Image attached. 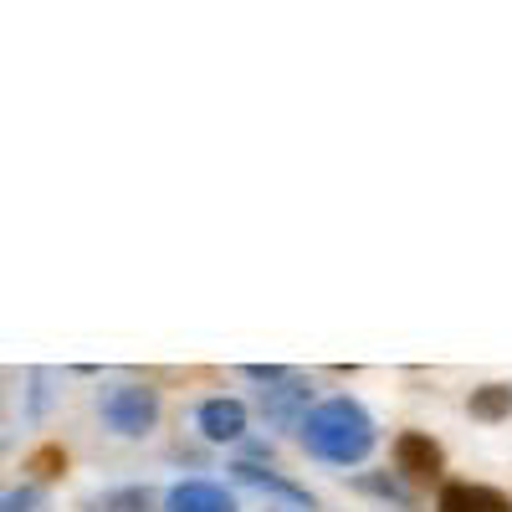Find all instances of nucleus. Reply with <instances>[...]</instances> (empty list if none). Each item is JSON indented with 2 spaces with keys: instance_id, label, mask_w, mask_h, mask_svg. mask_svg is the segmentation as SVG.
Listing matches in <instances>:
<instances>
[{
  "instance_id": "6",
  "label": "nucleus",
  "mask_w": 512,
  "mask_h": 512,
  "mask_svg": "<svg viewBox=\"0 0 512 512\" xmlns=\"http://www.w3.org/2000/svg\"><path fill=\"white\" fill-rule=\"evenodd\" d=\"M200 431L210 441H241L246 436V405L241 400H205L200 405Z\"/></svg>"
},
{
  "instance_id": "10",
  "label": "nucleus",
  "mask_w": 512,
  "mask_h": 512,
  "mask_svg": "<svg viewBox=\"0 0 512 512\" xmlns=\"http://www.w3.org/2000/svg\"><path fill=\"white\" fill-rule=\"evenodd\" d=\"M88 512H149V487H113L88 502Z\"/></svg>"
},
{
  "instance_id": "3",
  "label": "nucleus",
  "mask_w": 512,
  "mask_h": 512,
  "mask_svg": "<svg viewBox=\"0 0 512 512\" xmlns=\"http://www.w3.org/2000/svg\"><path fill=\"white\" fill-rule=\"evenodd\" d=\"M395 472H400L410 487H436L441 472H446V451H441L431 436L405 431V436H395Z\"/></svg>"
},
{
  "instance_id": "5",
  "label": "nucleus",
  "mask_w": 512,
  "mask_h": 512,
  "mask_svg": "<svg viewBox=\"0 0 512 512\" xmlns=\"http://www.w3.org/2000/svg\"><path fill=\"white\" fill-rule=\"evenodd\" d=\"M164 512H236V502L216 482H180V487H169Z\"/></svg>"
},
{
  "instance_id": "13",
  "label": "nucleus",
  "mask_w": 512,
  "mask_h": 512,
  "mask_svg": "<svg viewBox=\"0 0 512 512\" xmlns=\"http://www.w3.org/2000/svg\"><path fill=\"white\" fill-rule=\"evenodd\" d=\"M36 507H41V492H36V487L6 492V512H36Z\"/></svg>"
},
{
  "instance_id": "4",
  "label": "nucleus",
  "mask_w": 512,
  "mask_h": 512,
  "mask_svg": "<svg viewBox=\"0 0 512 512\" xmlns=\"http://www.w3.org/2000/svg\"><path fill=\"white\" fill-rule=\"evenodd\" d=\"M436 512H512V502L482 482H446L436 497Z\"/></svg>"
},
{
  "instance_id": "7",
  "label": "nucleus",
  "mask_w": 512,
  "mask_h": 512,
  "mask_svg": "<svg viewBox=\"0 0 512 512\" xmlns=\"http://www.w3.org/2000/svg\"><path fill=\"white\" fill-rule=\"evenodd\" d=\"M297 405H308V384L297 379V374H287L282 384L262 390V410H267L272 420H292V415H297ZM297 425H303V415H297Z\"/></svg>"
},
{
  "instance_id": "11",
  "label": "nucleus",
  "mask_w": 512,
  "mask_h": 512,
  "mask_svg": "<svg viewBox=\"0 0 512 512\" xmlns=\"http://www.w3.org/2000/svg\"><path fill=\"white\" fill-rule=\"evenodd\" d=\"M26 472H31L36 482H57V477L67 472V451H62V446H41V451H31V456H26Z\"/></svg>"
},
{
  "instance_id": "1",
  "label": "nucleus",
  "mask_w": 512,
  "mask_h": 512,
  "mask_svg": "<svg viewBox=\"0 0 512 512\" xmlns=\"http://www.w3.org/2000/svg\"><path fill=\"white\" fill-rule=\"evenodd\" d=\"M303 446L318 456V461H333V466H354L374 451V420L359 400H323L303 415L297 425Z\"/></svg>"
},
{
  "instance_id": "9",
  "label": "nucleus",
  "mask_w": 512,
  "mask_h": 512,
  "mask_svg": "<svg viewBox=\"0 0 512 512\" xmlns=\"http://www.w3.org/2000/svg\"><path fill=\"white\" fill-rule=\"evenodd\" d=\"M466 410H472V420H482V425L507 420L512 415V384H482V390H472Z\"/></svg>"
},
{
  "instance_id": "12",
  "label": "nucleus",
  "mask_w": 512,
  "mask_h": 512,
  "mask_svg": "<svg viewBox=\"0 0 512 512\" xmlns=\"http://www.w3.org/2000/svg\"><path fill=\"white\" fill-rule=\"evenodd\" d=\"M359 492H369V497H384V502H395L400 512H415V497L395 482V477H359Z\"/></svg>"
},
{
  "instance_id": "8",
  "label": "nucleus",
  "mask_w": 512,
  "mask_h": 512,
  "mask_svg": "<svg viewBox=\"0 0 512 512\" xmlns=\"http://www.w3.org/2000/svg\"><path fill=\"white\" fill-rule=\"evenodd\" d=\"M231 472H236V482H246V487H262V492H277V497H292V502H308V507H313V497H308L303 487H297V482H287V477L267 472V466H256V461H236Z\"/></svg>"
},
{
  "instance_id": "14",
  "label": "nucleus",
  "mask_w": 512,
  "mask_h": 512,
  "mask_svg": "<svg viewBox=\"0 0 512 512\" xmlns=\"http://www.w3.org/2000/svg\"><path fill=\"white\" fill-rule=\"evenodd\" d=\"M241 374H246V379H256V384H282L292 369H277V364H246Z\"/></svg>"
},
{
  "instance_id": "2",
  "label": "nucleus",
  "mask_w": 512,
  "mask_h": 512,
  "mask_svg": "<svg viewBox=\"0 0 512 512\" xmlns=\"http://www.w3.org/2000/svg\"><path fill=\"white\" fill-rule=\"evenodd\" d=\"M103 420L118 436H144L159 420V390H149V384H118V390L103 395Z\"/></svg>"
}]
</instances>
